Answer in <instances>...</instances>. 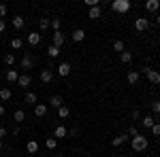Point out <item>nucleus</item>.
Listing matches in <instances>:
<instances>
[{
  "label": "nucleus",
  "instance_id": "31",
  "mask_svg": "<svg viewBox=\"0 0 160 157\" xmlns=\"http://www.w3.org/2000/svg\"><path fill=\"white\" fill-rule=\"evenodd\" d=\"M11 47H13V49H22V47H24V40H22L19 36L13 38V40H11Z\"/></svg>",
  "mask_w": 160,
  "mask_h": 157
},
{
  "label": "nucleus",
  "instance_id": "44",
  "mask_svg": "<svg viewBox=\"0 0 160 157\" xmlns=\"http://www.w3.org/2000/svg\"><path fill=\"white\" fill-rule=\"evenodd\" d=\"M53 157H62V155H53Z\"/></svg>",
  "mask_w": 160,
  "mask_h": 157
},
{
  "label": "nucleus",
  "instance_id": "11",
  "mask_svg": "<svg viewBox=\"0 0 160 157\" xmlns=\"http://www.w3.org/2000/svg\"><path fill=\"white\" fill-rule=\"evenodd\" d=\"M141 123H143V127L152 130V127H154V123H156V119H154V115H145V117H141Z\"/></svg>",
  "mask_w": 160,
  "mask_h": 157
},
{
  "label": "nucleus",
  "instance_id": "3",
  "mask_svg": "<svg viewBox=\"0 0 160 157\" xmlns=\"http://www.w3.org/2000/svg\"><path fill=\"white\" fill-rule=\"evenodd\" d=\"M143 72H145V76L149 79V83L160 85V72H156V70H152L149 66H145V68H143Z\"/></svg>",
  "mask_w": 160,
  "mask_h": 157
},
{
  "label": "nucleus",
  "instance_id": "20",
  "mask_svg": "<svg viewBox=\"0 0 160 157\" xmlns=\"http://www.w3.org/2000/svg\"><path fill=\"white\" fill-rule=\"evenodd\" d=\"M41 81H43V83H51V81H53L51 70H41Z\"/></svg>",
  "mask_w": 160,
  "mask_h": 157
},
{
  "label": "nucleus",
  "instance_id": "17",
  "mask_svg": "<svg viewBox=\"0 0 160 157\" xmlns=\"http://www.w3.org/2000/svg\"><path fill=\"white\" fill-rule=\"evenodd\" d=\"M34 115L37 117H45L47 115V104H37L34 106Z\"/></svg>",
  "mask_w": 160,
  "mask_h": 157
},
{
  "label": "nucleus",
  "instance_id": "43",
  "mask_svg": "<svg viewBox=\"0 0 160 157\" xmlns=\"http://www.w3.org/2000/svg\"><path fill=\"white\" fill-rule=\"evenodd\" d=\"M0 149H2V140H0Z\"/></svg>",
  "mask_w": 160,
  "mask_h": 157
},
{
  "label": "nucleus",
  "instance_id": "18",
  "mask_svg": "<svg viewBox=\"0 0 160 157\" xmlns=\"http://www.w3.org/2000/svg\"><path fill=\"white\" fill-rule=\"evenodd\" d=\"M49 104H51V109H60L62 104H64V102H62V96H51Z\"/></svg>",
  "mask_w": 160,
  "mask_h": 157
},
{
  "label": "nucleus",
  "instance_id": "5",
  "mask_svg": "<svg viewBox=\"0 0 160 157\" xmlns=\"http://www.w3.org/2000/svg\"><path fill=\"white\" fill-rule=\"evenodd\" d=\"M19 68H24V70H30V68H34V60H32V55L30 53H26L22 62H19Z\"/></svg>",
  "mask_w": 160,
  "mask_h": 157
},
{
  "label": "nucleus",
  "instance_id": "24",
  "mask_svg": "<svg viewBox=\"0 0 160 157\" xmlns=\"http://www.w3.org/2000/svg\"><path fill=\"white\" fill-rule=\"evenodd\" d=\"M49 25H51V28H53V32H60L62 19H60V17H53V19H51V21H49Z\"/></svg>",
  "mask_w": 160,
  "mask_h": 157
},
{
  "label": "nucleus",
  "instance_id": "40",
  "mask_svg": "<svg viewBox=\"0 0 160 157\" xmlns=\"http://www.w3.org/2000/svg\"><path fill=\"white\" fill-rule=\"evenodd\" d=\"M4 28H7V24H4V21H2V19H0V34H2V32H4Z\"/></svg>",
  "mask_w": 160,
  "mask_h": 157
},
{
  "label": "nucleus",
  "instance_id": "15",
  "mask_svg": "<svg viewBox=\"0 0 160 157\" xmlns=\"http://www.w3.org/2000/svg\"><path fill=\"white\" fill-rule=\"evenodd\" d=\"M100 13H102V9H100V7H90V11H88V17H90V19H98Z\"/></svg>",
  "mask_w": 160,
  "mask_h": 157
},
{
  "label": "nucleus",
  "instance_id": "7",
  "mask_svg": "<svg viewBox=\"0 0 160 157\" xmlns=\"http://www.w3.org/2000/svg\"><path fill=\"white\" fill-rule=\"evenodd\" d=\"M51 38H53V47H58V49H60L62 45H64V40H66V36H64L62 32H53Z\"/></svg>",
  "mask_w": 160,
  "mask_h": 157
},
{
  "label": "nucleus",
  "instance_id": "38",
  "mask_svg": "<svg viewBox=\"0 0 160 157\" xmlns=\"http://www.w3.org/2000/svg\"><path fill=\"white\" fill-rule=\"evenodd\" d=\"M7 15V4H0V19Z\"/></svg>",
  "mask_w": 160,
  "mask_h": 157
},
{
  "label": "nucleus",
  "instance_id": "35",
  "mask_svg": "<svg viewBox=\"0 0 160 157\" xmlns=\"http://www.w3.org/2000/svg\"><path fill=\"white\" fill-rule=\"evenodd\" d=\"M113 49H115L118 53H122V51H124V43H122V40H115V43H113Z\"/></svg>",
  "mask_w": 160,
  "mask_h": 157
},
{
  "label": "nucleus",
  "instance_id": "42",
  "mask_svg": "<svg viewBox=\"0 0 160 157\" xmlns=\"http://www.w3.org/2000/svg\"><path fill=\"white\" fill-rule=\"evenodd\" d=\"M156 19H158V24H160V13H158V15H156Z\"/></svg>",
  "mask_w": 160,
  "mask_h": 157
},
{
  "label": "nucleus",
  "instance_id": "34",
  "mask_svg": "<svg viewBox=\"0 0 160 157\" xmlns=\"http://www.w3.org/2000/svg\"><path fill=\"white\" fill-rule=\"evenodd\" d=\"M152 113H154V115H160V102H158V100L152 102Z\"/></svg>",
  "mask_w": 160,
  "mask_h": 157
},
{
  "label": "nucleus",
  "instance_id": "23",
  "mask_svg": "<svg viewBox=\"0 0 160 157\" xmlns=\"http://www.w3.org/2000/svg\"><path fill=\"white\" fill-rule=\"evenodd\" d=\"M47 55H49L51 60H56V58L60 55V49H58V47H53V45H49V49H47Z\"/></svg>",
  "mask_w": 160,
  "mask_h": 157
},
{
  "label": "nucleus",
  "instance_id": "1",
  "mask_svg": "<svg viewBox=\"0 0 160 157\" xmlns=\"http://www.w3.org/2000/svg\"><path fill=\"white\" fill-rule=\"evenodd\" d=\"M130 145H132V151L141 153V151H145V149H148V138L139 134V136H135V138L130 140Z\"/></svg>",
  "mask_w": 160,
  "mask_h": 157
},
{
  "label": "nucleus",
  "instance_id": "13",
  "mask_svg": "<svg viewBox=\"0 0 160 157\" xmlns=\"http://www.w3.org/2000/svg\"><path fill=\"white\" fill-rule=\"evenodd\" d=\"M71 36H73L75 43H81V40L86 38V32H83L81 28H77V30H73V34H71Z\"/></svg>",
  "mask_w": 160,
  "mask_h": 157
},
{
  "label": "nucleus",
  "instance_id": "27",
  "mask_svg": "<svg viewBox=\"0 0 160 157\" xmlns=\"http://www.w3.org/2000/svg\"><path fill=\"white\" fill-rule=\"evenodd\" d=\"M0 100H11V89L9 87H2L0 89Z\"/></svg>",
  "mask_w": 160,
  "mask_h": 157
},
{
  "label": "nucleus",
  "instance_id": "45",
  "mask_svg": "<svg viewBox=\"0 0 160 157\" xmlns=\"http://www.w3.org/2000/svg\"><path fill=\"white\" fill-rule=\"evenodd\" d=\"M120 157H126V155H120Z\"/></svg>",
  "mask_w": 160,
  "mask_h": 157
},
{
  "label": "nucleus",
  "instance_id": "4",
  "mask_svg": "<svg viewBox=\"0 0 160 157\" xmlns=\"http://www.w3.org/2000/svg\"><path fill=\"white\" fill-rule=\"evenodd\" d=\"M149 28V19L148 17H137L135 19V30L137 32H145Z\"/></svg>",
  "mask_w": 160,
  "mask_h": 157
},
{
  "label": "nucleus",
  "instance_id": "10",
  "mask_svg": "<svg viewBox=\"0 0 160 157\" xmlns=\"http://www.w3.org/2000/svg\"><path fill=\"white\" fill-rule=\"evenodd\" d=\"M58 74H60V76H68V74H71V64H68V62H62L60 66H58Z\"/></svg>",
  "mask_w": 160,
  "mask_h": 157
},
{
  "label": "nucleus",
  "instance_id": "46",
  "mask_svg": "<svg viewBox=\"0 0 160 157\" xmlns=\"http://www.w3.org/2000/svg\"><path fill=\"white\" fill-rule=\"evenodd\" d=\"M86 157H90V155H86Z\"/></svg>",
  "mask_w": 160,
  "mask_h": 157
},
{
  "label": "nucleus",
  "instance_id": "29",
  "mask_svg": "<svg viewBox=\"0 0 160 157\" xmlns=\"http://www.w3.org/2000/svg\"><path fill=\"white\" fill-rule=\"evenodd\" d=\"M45 146H47L49 151H53V149L58 146V140H56V138H47V140H45Z\"/></svg>",
  "mask_w": 160,
  "mask_h": 157
},
{
  "label": "nucleus",
  "instance_id": "12",
  "mask_svg": "<svg viewBox=\"0 0 160 157\" xmlns=\"http://www.w3.org/2000/svg\"><path fill=\"white\" fill-rule=\"evenodd\" d=\"M13 28H15V30H22V28H24L26 25V19L24 17H22V15H15V17H13Z\"/></svg>",
  "mask_w": 160,
  "mask_h": 157
},
{
  "label": "nucleus",
  "instance_id": "22",
  "mask_svg": "<svg viewBox=\"0 0 160 157\" xmlns=\"http://www.w3.org/2000/svg\"><path fill=\"white\" fill-rule=\"evenodd\" d=\"M120 60H122V64H130L132 62V53L130 51H122L120 53Z\"/></svg>",
  "mask_w": 160,
  "mask_h": 157
},
{
  "label": "nucleus",
  "instance_id": "36",
  "mask_svg": "<svg viewBox=\"0 0 160 157\" xmlns=\"http://www.w3.org/2000/svg\"><path fill=\"white\" fill-rule=\"evenodd\" d=\"M128 136H130V138H135V136H139V132H137V127H128Z\"/></svg>",
  "mask_w": 160,
  "mask_h": 157
},
{
  "label": "nucleus",
  "instance_id": "6",
  "mask_svg": "<svg viewBox=\"0 0 160 157\" xmlns=\"http://www.w3.org/2000/svg\"><path fill=\"white\" fill-rule=\"evenodd\" d=\"M30 83H32V76H30V74H19V79H17V87L26 89Z\"/></svg>",
  "mask_w": 160,
  "mask_h": 157
},
{
  "label": "nucleus",
  "instance_id": "8",
  "mask_svg": "<svg viewBox=\"0 0 160 157\" xmlns=\"http://www.w3.org/2000/svg\"><path fill=\"white\" fill-rule=\"evenodd\" d=\"M66 136H68V130H66L64 125H58V127L53 130V138H56V140H60V138H66Z\"/></svg>",
  "mask_w": 160,
  "mask_h": 157
},
{
  "label": "nucleus",
  "instance_id": "39",
  "mask_svg": "<svg viewBox=\"0 0 160 157\" xmlns=\"http://www.w3.org/2000/svg\"><path fill=\"white\" fill-rule=\"evenodd\" d=\"M2 136H7V127H0V140H2Z\"/></svg>",
  "mask_w": 160,
  "mask_h": 157
},
{
  "label": "nucleus",
  "instance_id": "28",
  "mask_svg": "<svg viewBox=\"0 0 160 157\" xmlns=\"http://www.w3.org/2000/svg\"><path fill=\"white\" fill-rule=\"evenodd\" d=\"M13 119L17 121V123H19V121H24L26 119V113L22 109H17V110H15V115H13Z\"/></svg>",
  "mask_w": 160,
  "mask_h": 157
},
{
  "label": "nucleus",
  "instance_id": "32",
  "mask_svg": "<svg viewBox=\"0 0 160 157\" xmlns=\"http://www.w3.org/2000/svg\"><path fill=\"white\" fill-rule=\"evenodd\" d=\"M58 117H60V119H64V117H68V106H64V104H62L60 109H58Z\"/></svg>",
  "mask_w": 160,
  "mask_h": 157
},
{
  "label": "nucleus",
  "instance_id": "19",
  "mask_svg": "<svg viewBox=\"0 0 160 157\" xmlns=\"http://www.w3.org/2000/svg\"><path fill=\"white\" fill-rule=\"evenodd\" d=\"M126 81H128L130 85H137V83H139V72H137V70H130L128 76H126Z\"/></svg>",
  "mask_w": 160,
  "mask_h": 157
},
{
  "label": "nucleus",
  "instance_id": "9",
  "mask_svg": "<svg viewBox=\"0 0 160 157\" xmlns=\"http://www.w3.org/2000/svg\"><path fill=\"white\" fill-rule=\"evenodd\" d=\"M26 40H28V45H32V47H37L38 43H41V34H38V32H30Z\"/></svg>",
  "mask_w": 160,
  "mask_h": 157
},
{
  "label": "nucleus",
  "instance_id": "16",
  "mask_svg": "<svg viewBox=\"0 0 160 157\" xmlns=\"http://www.w3.org/2000/svg\"><path fill=\"white\" fill-rule=\"evenodd\" d=\"M4 79H7L9 83H17L19 74H17V70H7V74H4Z\"/></svg>",
  "mask_w": 160,
  "mask_h": 157
},
{
  "label": "nucleus",
  "instance_id": "2",
  "mask_svg": "<svg viewBox=\"0 0 160 157\" xmlns=\"http://www.w3.org/2000/svg\"><path fill=\"white\" fill-rule=\"evenodd\" d=\"M111 9L115 13H128L130 11V0H113L111 2Z\"/></svg>",
  "mask_w": 160,
  "mask_h": 157
},
{
  "label": "nucleus",
  "instance_id": "30",
  "mask_svg": "<svg viewBox=\"0 0 160 157\" xmlns=\"http://www.w3.org/2000/svg\"><path fill=\"white\" fill-rule=\"evenodd\" d=\"M38 28H41V30H47V28H49V17H41V19H38Z\"/></svg>",
  "mask_w": 160,
  "mask_h": 157
},
{
  "label": "nucleus",
  "instance_id": "14",
  "mask_svg": "<svg viewBox=\"0 0 160 157\" xmlns=\"http://www.w3.org/2000/svg\"><path fill=\"white\" fill-rule=\"evenodd\" d=\"M145 9H148L149 13H156L160 9V2L158 0H148V2H145Z\"/></svg>",
  "mask_w": 160,
  "mask_h": 157
},
{
  "label": "nucleus",
  "instance_id": "33",
  "mask_svg": "<svg viewBox=\"0 0 160 157\" xmlns=\"http://www.w3.org/2000/svg\"><path fill=\"white\" fill-rule=\"evenodd\" d=\"M4 64H7V66H13V64H15V55H13V53H7V55H4Z\"/></svg>",
  "mask_w": 160,
  "mask_h": 157
},
{
  "label": "nucleus",
  "instance_id": "37",
  "mask_svg": "<svg viewBox=\"0 0 160 157\" xmlns=\"http://www.w3.org/2000/svg\"><path fill=\"white\" fill-rule=\"evenodd\" d=\"M152 132L156 134V136H160V123H154V127H152Z\"/></svg>",
  "mask_w": 160,
  "mask_h": 157
},
{
  "label": "nucleus",
  "instance_id": "25",
  "mask_svg": "<svg viewBox=\"0 0 160 157\" xmlns=\"http://www.w3.org/2000/svg\"><path fill=\"white\" fill-rule=\"evenodd\" d=\"M26 102H28V104H32V106H37V102H38L37 94H32V91H30V94H26Z\"/></svg>",
  "mask_w": 160,
  "mask_h": 157
},
{
  "label": "nucleus",
  "instance_id": "26",
  "mask_svg": "<svg viewBox=\"0 0 160 157\" xmlns=\"http://www.w3.org/2000/svg\"><path fill=\"white\" fill-rule=\"evenodd\" d=\"M26 149H28V153H37L38 151V142L37 140H30V142L26 145Z\"/></svg>",
  "mask_w": 160,
  "mask_h": 157
},
{
  "label": "nucleus",
  "instance_id": "21",
  "mask_svg": "<svg viewBox=\"0 0 160 157\" xmlns=\"http://www.w3.org/2000/svg\"><path fill=\"white\" fill-rule=\"evenodd\" d=\"M126 140H128V136H124V134H120V136H115V138L111 140V145H113V146H120V145H124Z\"/></svg>",
  "mask_w": 160,
  "mask_h": 157
},
{
  "label": "nucleus",
  "instance_id": "41",
  "mask_svg": "<svg viewBox=\"0 0 160 157\" xmlns=\"http://www.w3.org/2000/svg\"><path fill=\"white\" fill-rule=\"evenodd\" d=\"M2 115H4V106L0 104V117H2Z\"/></svg>",
  "mask_w": 160,
  "mask_h": 157
}]
</instances>
